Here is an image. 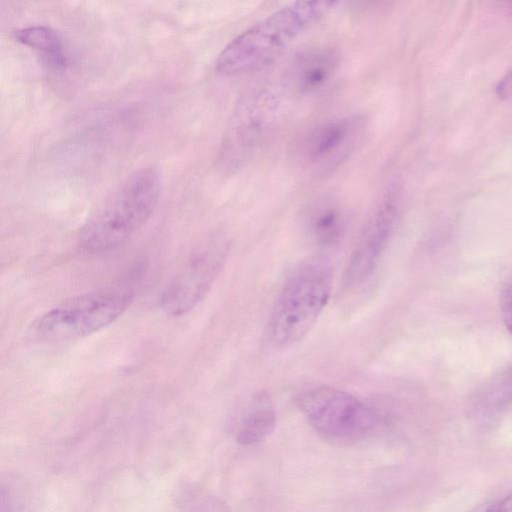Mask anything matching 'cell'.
<instances>
[{"mask_svg":"<svg viewBox=\"0 0 512 512\" xmlns=\"http://www.w3.org/2000/svg\"><path fill=\"white\" fill-rule=\"evenodd\" d=\"M161 189L158 167L148 165L134 171L81 227L79 250L100 254L124 244L150 219Z\"/></svg>","mask_w":512,"mask_h":512,"instance_id":"1","label":"cell"},{"mask_svg":"<svg viewBox=\"0 0 512 512\" xmlns=\"http://www.w3.org/2000/svg\"><path fill=\"white\" fill-rule=\"evenodd\" d=\"M331 265L321 257L302 263L284 283L273 306L266 338L283 349L299 342L313 327L331 294Z\"/></svg>","mask_w":512,"mask_h":512,"instance_id":"2","label":"cell"},{"mask_svg":"<svg viewBox=\"0 0 512 512\" xmlns=\"http://www.w3.org/2000/svg\"><path fill=\"white\" fill-rule=\"evenodd\" d=\"M128 288H105L66 299L35 323L46 340H70L88 336L115 321L133 301Z\"/></svg>","mask_w":512,"mask_h":512,"instance_id":"3","label":"cell"},{"mask_svg":"<svg viewBox=\"0 0 512 512\" xmlns=\"http://www.w3.org/2000/svg\"><path fill=\"white\" fill-rule=\"evenodd\" d=\"M303 29L293 8H283L231 41L219 54L216 69L229 76L262 68L276 59Z\"/></svg>","mask_w":512,"mask_h":512,"instance_id":"4","label":"cell"},{"mask_svg":"<svg viewBox=\"0 0 512 512\" xmlns=\"http://www.w3.org/2000/svg\"><path fill=\"white\" fill-rule=\"evenodd\" d=\"M299 406L310 425L332 440L347 442L363 438L379 424V415L371 406L331 386H318L304 392Z\"/></svg>","mask_w":512,"mask_h":512,"instance_id":"5","label":"cell"},{"mask_svg":"<svg viewBox=\"0 0 512 512\" xmlns=\"http://www.w3.org/2000/svg\"><path fill=\"white\" fill-rule=\"evenodd\" d=\"M280 112L270 98L246 101L225 129L217 165L222 172H235L249 163L272 139L280 124Z\"/></svg>","mask_w":512,"mask_h":512,"instance_id":"6","label":"cell"},{"mask_svg":"<svg viewBox=\"0 0 512 512\" xmlns=\"http://www.w3.org/2000/svg\"><path fill=\"white\" fill-rule=\"evenodd\" d=\"M366 122L360 115H349L317 124L296 141L293 157L300 167L315 175L338 168L362 142Z\"/></svg>","mask_w":512,"mask_h":512,"instance_id":"7","label":"cell"},{"mask_svg":"<svg viewBox=\"0 0 512 512\" xmlns=\"http://www.w3.org/2000/svg\"><path fill=\"white\" fill-rule=\"evenodd\" d=\"M230 241L223 234L205 240L163 290L161 307L171 315L193 309L208 293L228 258Z\"/></svg>","mask_w":512,"mask_h":512,"instance_id":"8","label":"cell"},{"mask_svg":"<svg viewBox=\"0 0 512 512\" xmlns=\"http://www.w3.org/2000/svg\"><path fill=\"white\" fill-rule=\"evenodd\" d=\"M398 210V193L390 188L373 206L356 238L343 274V290L355 289L372 275L392 237Z\"/></svg>","mask_w":512,"mask_h":512,"instance_id":"9","label":"cell"},{"mask_svg":"<svg viewBox=\"0 0 512 512\" xmlns=\"http://www.w3.org/2000/svg\"><path fill=\"white\" fill-rule=\"evenodd\" d=\"M304 227L310 240L320 247H332L345 235L347 215L334 199H317L307 208Z\"/></svg>","mask_w":512,"mask_h":512,"instance_id":"10","label":"cell"},{"mask_svg":"<svg viewBox=\"0 0 512 512\" xmlns=\"http://www.w3.org/2000/svg\"><path fill=\"white\" fill-rule=\"evenodd\" d=\"M338 56L331 49H313L301 54L293 67V82L304 93L324 86L334 74Z\"/></svg>","mask_w":512,"mask_h":512,"instance_id":"11","label":"cell"},{"mask_svg":"<svg viewBox=\"0 0 512 512\" xmlns=\"http://www.w3.org/2000/svg\"><path fill=\"white\" fill-rule=\"evenodd\" d=\"M15 40L35 50L52 69L60 70L65 64L62 43L57 33L49 27L32 26L16 30Z\"/></svg>","mask_w":512,"mask_h":512,"instance_id":"12","label":"cell"},{"mask_svg":"<svg viewBox=\"0 0 512 512\" xmlns=\"http://www.w3.org/2000/svg\"><path fill=\"white\" fill-rule=\"evenodd\" d=\"M512 405V367L491 378L476 393L472 408L481 414L502 411Z\"/></svg>","mask_w":512,"mask_h":512,"instance_id":"13","label":"cell"},{"mask_svg":"<svg viewBox=\"0 0 512 512\" xmlns=\"http://www.w3.org/2000/svg\"><path fill=\"white\" fill-rule=\"evenodd\" d=\"M276 416L267 404L252 408L243 418L237 433L242 445H255L264 440L274 429Z\"/></svg>","mask_w":512,"mask_h":512,"instance_id":"14","label":"cell"},{"mask_svg":"<svg viewBox=\"0 0 512 512\" xmlns=\"http://www.w3.org/2000/svg\"><path fill=\"white\" fill-rule=\"evenodd\" d=\"M338 1L339 0H296L292 8L305 28L326 16Z\"/></svg>","mask_w":512,"mask_h":512,"instance_id":"15","label":"cell"},{"mask_svg":"<svg viewBox=\"0 0 512 512\" xmlns=\"http://www.w3.org/2000/svg\"><path fill=\"white\" fill-rule=\"evenodd\" d=\"M500 312L505 328L512 336V280L502 292L500 299Z\"/></svg>","mask_w":512,"mask_h":512,"instance_id":"16","label":"cell"},{"mask_svg":"<svg viewBox=\"0 0 512 512\" xmlns=\"http://www.w3.org/2000/svg\"><path fill=\"white\" fill-rule=\"evenodd\" d=\"M479 510L484 511H512V493L497 497L483 504Z\"/></svg>","mask_w":512,"mask_h":512,"instance_id":"17","label":"cell"},{"mask_svg":"<svg viewBox=\"0 0 512 512\" xmlns=\"http://www.w3.org/2000/svg\"><path fill=\"white\" fill-rule=\"evenodd\" d=\"M495 93L502 100L512 99V68L499 80Z\"/></svg>","mask_w":512,"mask_h":512,"instance_id":"18","label":"cell"},{"mask_svg":"<svg viewBox=\"0 0 512 512\" xmlns=\"http://www.w3.org/2000/svg\"><path fill=\"white\" fill-rule=\"evenodd\" d=\"M508 5H509V8L511 9L512 11V0H508Z\"/></svg>","mask_w":512,"mask_h":512,"instance_id":"19","label":"cell"}]
</instances>
